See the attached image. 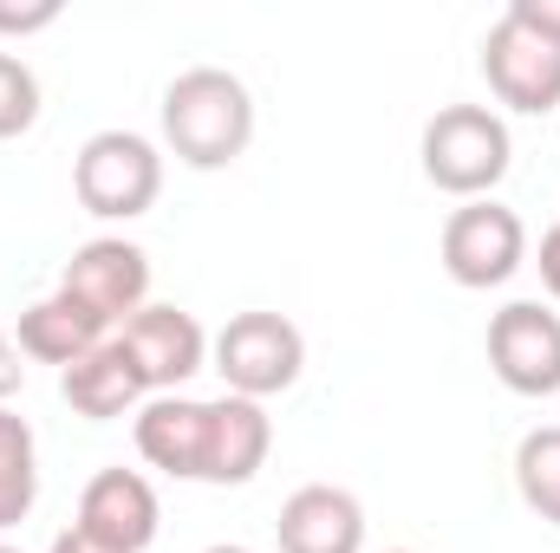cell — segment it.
Listing matches in <instances>:
<instances>
[{
    "mask_svg": "<svg viewBox=\"0 0 560 553\" xmlns=\"http://www.w3.org/2000/svg\"><path fill=\"white\" fill-rule=\"evenodd\" d=\"M163 143L189 169H229L255 143V98L229 66H189L163 85Z\"/></svg>",
    "mask_w": 560,
    "mask_h": 553,
    "instance_id": "cell-1",
    "label": "cell"
},
{
    "mask_svg": "<svg viewBox=\"0 0 560 553\" xmlns=\"http://www.w3.org/2000/svg\"><path fill=\"white\" fill-rule=\"evenodd\" d=\"M423 176L430 189L456 196V202H482L502 176H509V156H515V138L502 125V111L489 105H443L430 125H423Z\"/></svg>",
    "mask_w": 560,
    "mask_h": 553,
    "instance_id": "cell-2",
    "label": "cell"
},
{
    "mask_svg": "<svg viewBox=\"0 0 560 553\" xmlns=\"http://www.w3.org/2000/svg\"><path fill=\"white\" fill-rule=\"evenodd\" d=\"M72 196L98 222H138L163 196V150L138 131H98L72 156Z\"/></svg>",
    "mask_w": 560,
    "mask_h": 553,
    "instance_id": "cell-3",
    "label": "cell"
},
{
    "mask_svg": "<svg viewBox=\"0 0 560 553\" xmlns=\"http://www.w3.org/2000/svg\"><path fill=\"white\" fill-rule=\"evenodd\" d=\"M209 358L222 372V385L235 398H255L268 404L275 391H287L306 365V339L287 313H235L215 339H209Z\"/></svg>",
    "mask_w": 560,
    "mask_h": 553,
    "instance_id": "cell-4",
    "label": "cell"
},
{
    "mask_svg": "<svg viewBox=\"0 0 560 553\" xmlns=\"http://www.w3.org/2000/svg\"><path fill=\"white\" fill-rule=\"evenodd\" d=\"M436 248H443V274L456 280V286L489 293V286H502V280L522 274V261H528V228H522L515 209H502L495 196H482V202L450 209Z\"/></svg>",
    "mask_w": 560,
    "mask_h": 553,
    "instance_id": "cell-5",
    "label": "cell"
},
{
    "mask_svg": "<svg viewBox=\"0 0 560 553\" xmlns=\"http://www.w3.org/2000/svg\"><path fill=\"white\" fill-rule=\"evenodd\" d=\"M59 293L79 299L92 319L125 326L131 313L150 306V255L125 235H98V242L72 248V261L59 268Z\"/></svg>",
    "mask_w": 560,
    "mask_h": 553,
    "instance_id": "cell-6",
    "label": "cell"
},
{
    "mask_svg": "<svg viewBox=\"0 0 560 553\" xmlns=\"http://www.w3.org/2000/svg\"><path fill=\"white\" fill-rule=\"evenodd\" d=\"M489 365L515 398H555L560 391V313L541 299H509L489 319Z\"/></svg>",
    "mask_w": 560,
    "mask_h": 553,
    "instance_id": "cell-7",
    "label": "cell"
},
{
    "mask_svg": "<svg viewBox=\"0 0 560 553\" xmlns=\"http://www.w3.org/2000/svg\"><path fill=\"white\" fill-rule=\"evenodd\" d=\"M482 79L509 111L548 118L560 105V46H548L541 33H528L522 20H495L482 33Z\"/></svg>",
    "mask_w": 560,
    "mask_h": 553,
    "instance_id": "cell-8",
    "label": "cell"
},
{
    "mask_svg": "<svg viewBox=\"0 0 560 553\" xmlns=\"http://www.w3.org/2000/svg\"><path fill=\"white\" fill-rule=\"evenodd\" d=\"M118 345L131 352V365H138V378H143L150 398L183 391V385L209 365V332H202V319L183 313V306H143V313H131V319L118 326Z\"/></svg>",
    "mask_w": 560,
    "mask_h": 553,
    "instance_id": "cell-9",
    "label": "cell"
},
{
    "mask_svg": "<svg viewBox=\"0 0 560 553\" xmlns=\"http://www.w3.org/2000/svg\"><path fill=\"white\" fill-rule=\"evenodd\" d=\"M72 528H85L92 541H105L118 553H143L163 528V502H156L150 475H138V469H98L85 482V495H79Z\"/></svg>",
    "mask_w": 560,
    "mask_h": 553,
    "instance_id": "cell-10",
    "label": "cell"
},
{
    "mask_svg": "<svg viewBox=\"0 0 560 553\" xmlns=\"http://www.w3.org/2000/svg\"><path fill=\"white\" fill-rule=\"evenodd\" d=\"M280 553H365V508L352 489L306 482L280 502Z\"/></svg>",
    "mask_w": 560,
    "mask_h": 553,
    "instance_id": "cell-11",
    "label": "cell"
},
{
    "mask_svg": "<svg viewBox=\"0 0 560 553\" xmlns=\"http://www.w3.org/2000/svg\"><path fill=\"white\" fill-rule=\"evenodd\" d=\"M268 449H275V416L255 398H209V456H202V482L215 489H242L268 469Z\"/></svg>",
    "mask_w": 560,
    "mask_h": 553,
    "instance_id": "cell-12",
    "label": "cell"
},
{
    "mask_svg": "<svg viewBox=\"0 0 560 553\" xmlns=\"http://www.w3.org/2000/svg\"><path fill=\"white\" fill-rule=\"evenodd\" d=\"M131 436H138V456L150 462V469H163V475H176V482H202V456H209V398H183V391L143 398Z\"/></svg>",
    "mask_w": 560,
    "mask_h": 553,
    "instance_id": "cell-13",
    "label": "cell"
},
{
    "mask_svg": "<svg viewBox=\"0 0 560 553\" xmlns=\"http://www.w3.org/2000/svg\"><path fill=\"white\" fill-rule=\"evenodd\" d=\"M112 339V326L105 319H92L79 299H66L59 286L46 293V299H33L26 313H20V326H13V345H20V358H33V365H79L85 352H98Z\"/></svg>",
    "mask_w": 560,
    "mask_h": 553,
    "instance_id": "cell-14",
    "label": "cell"
},
{
    "mask_svg": "<svg viewBox=\"0 0 560 553\" xmlns=\"http://www.w3.org/2000/svg\"><path fill=\"white\" fill-rule=\"evenodd\" d=\"M59 391H66V404L79 416H92V423H112V416H131L143 411V378L138 365H131V352L118 345V332L98 345V352H85L79 365H66L59 372Z\"/></svg>",
    "mask_w": 560,
    "mask_h": 553,
    "instance_id": "cell-15",
    "label": "cell"
},
{
    "mask_svg": "<svg viewBox=\"0 0 560 553\" xmlns=\"http://www.w3.org/2000/svg\"><path fill=\"white\" fill-rule=\"evenodd\" d=\"M39 502V443H33V423L20 411L0 404V534L20 528Z\"/></svg>",
    "mask_w": 560,
    "mask_h": 553,
    "instance_id": "cell-16",
    "label": "cell"
},
{
    "mask_svg": "<svg viewBox=\"0 0 560 553\" xmlns=\"http://www.w3.org/2000/svg\"><path fill=\"white\" fill-rule=\"evenodd\" d=\"M515 489H522V502L548 528H560V423H541V430L522 436V449H515Z\"/></svg>",
    "mask_w": 560,
    "mask_h": 553,
    "instance_id": "cell-17",
    "label": "cell"
},
{
    "mask_svg": "<svg viewBox=\"0 0 560 553\" xmlns=\"http://www.w3.org/2000/svg\"><path fill=\"white\" fill-rule=\"evenodd\" d=\"M39 125V79L20 52H0V138H26Z\"/></svg>",
    "mask_w": 560,
    "mask_h": 553,
    "instance_id": "cell-18",
    "label": "cell"
},
{
    "mask_svg": "<svg viewBox=\"0 0 560 553\" xmlns=\"http://www.w3.org/2000/svg\"><path fill=\"white\" fill-rule=\"evenodd\" d=\"M59 13H66L59 0H20V7H13V0H0V33H20V39H26V33L59 26Z\"/></svg>",
    "mask_w": 560,
    "mask_h": 553,
    "instance_id": "cell-19",
    "label": "cell"
},
{
    "mask_svg": "<svg viewBox=\"0 0 560 553\" xmlns=\"http://www.w3.org/2000/svg\"><path fill=\"white\" fill-rule=\"evenodd\" d=\"M502 13H509V20H522L528 33H541L548 46H560V0H509Z\"/></svg>",
    "mask_w": 560,
    "mask_h": 553,
    "instance_id": "cell-20",
    "label": "cell"
},
{
    "mask_svg": "<svg viewBox=\"0 0 560 553\" xmlns=\"http://www.w3.org/2000/svg\"><path fill=\"white\" fill-rule=\"evenodd\" d=\"M20 385H26V365H20V345H13V332L0 326V404H7Z\"/></svg>",
    "mask_w": 560,
    "mask_h": 553,
    "instance_id": "cell-21",
    "label": "cell"
},
{
    "mask_svg": "<svg viewBox=\"0 0 560 553\" xmlns=\"http://www.w3.org/2000/svg\"><path fill=\"white\" fill-rule=\"evenodd\" d=\"M541 286H548V293L560 299V222L548 228V235H541Z\"/></svg>",
    "mask_w": 560,
    "mask_h": 553,
    "instance_id": "cell-22",
    "label": "cell"
},
{
    "mask_svg": "<svg viewBox=\"0 0 560 553\" xmlns=\"http://www.w3.org/2000/svg\"><path fill=\"white\" fill-rule=\"evenodd\" d=\"M46 553H118V548H105V541H92L85 528H66V534H59V541H52Z\"/></svg>",
    "mask_w": 560,
    "mask_h": 553,
    "instance_id": "cell-23",
    "label": "cell"
},
{
    "mask_svg": "<svg viewBox=\"0 0 560 553\" xmlns=\"http://www.w3.org/2000/svg\"><path fill=\"white\" fill-rule=\"evenodd\" d=\"M209 553H255V548H235V541H229V548H209Z\"/></svg>",
    "mask_w": 560,
    "mask_h": 553,
    "instance_id": "cell-24",
    "label": "cell"
},
{
    "mask_svg": "<svg viewBox=\"0 0 560 553\" xmlns=\"http://www.w3.org/2000/svg\"><path fill=\"white\" fill-rule=\"evenodd\" d=\"M0 553H20V548H7V541H0Z\"/></svg>",
    "mask_w": 560,
    "mask_h": 553,
    "instance_id": "cell-25",
    "label": "cell"
},
{
    "mask_svg": "<svg viewBox=\"0 0 560 553\" xmlns=\"http://www.w3.org/2000/svg\"><path fill=\"white\" fill-rule=\"evenodd\" d=\"M392 553H418V548H392Z\"/></svg>",
    "mask_w": 560,
    "mask_h": 553,
    "instance_id": "cell-26",
    "label": "cell"
}]
</instances>
